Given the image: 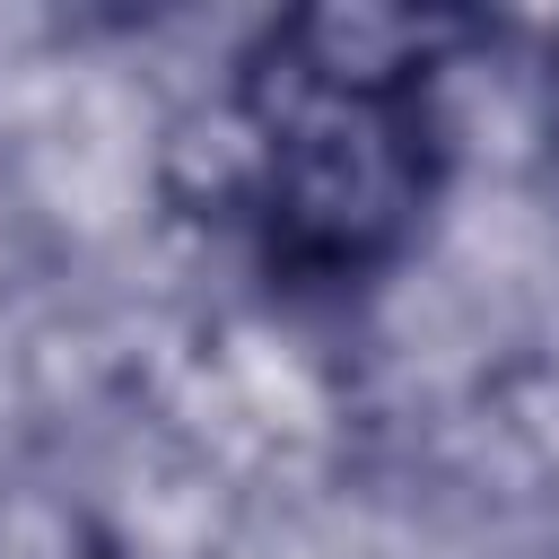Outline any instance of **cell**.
<instances>
[{"instance_id": "6da1fadb", "label": "cell", "mask_w": 559, "mask_h": 559, "mask_svg": "<svg viewBox=\"0 0 559 559\" xmlns=\"http://www.w3.org/2000/svg\"><path fill=\"white\" fill-rule=\"evenodd\" d=\"M445 17L411 9H306L271 26L245 70V122L262 148L271 253L306 280H367L393 262L437 183L428 70Z\"/></svg>"}, {"instance_id": "7a4b0ae2", "label": "cell", "mask_w": 559, "mask_h": 559, "mask_svg": "<svg viewBox=\"0 0 559 559\" xmlns=\"http://www.w3.org/2000/svg\"><path fill=\"white\" fill-rule=\"evenodd\" d=\"M550 148H559V52H550Z\"/></svg>"}]
</instances>
